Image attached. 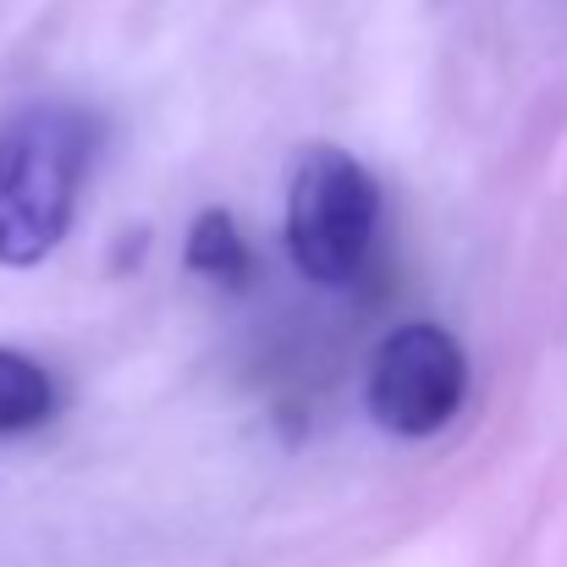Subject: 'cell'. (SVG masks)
Listing matches in <instances>:
<instances>
[{
  "instance_id": "3957f363",
  "label": "cell",
  "mask_w": 567,
  "mask_h": 567,
  "mask_svg": "<svg viewBox=\"0 0 567 567\" xmlns=\"http://www.w3.org/2000/svg\"><path fill=\"white\" fill-rule=\"evenodd\" d=\"M463 391H468V359L457 337L430 320H413V326H396L375 348L364 402L380 430L419 441V435H435L463 408Z\"/></svg>"
},
{
  "instance_id": "277c9868",
  "label": "cell",
  "mask_w": 567,
  "mask_h": 567,
  "mask_svg": "<svg viewBox=\"0 0 567 567\" xmlns=\"http://www.w3.org/2000/svg\"><path fill=\"white\" fill-rule=\"evenodd\" d=\"M188 270L204 281H220V287H243L254 259H248V243L237 237L231 215L226 209H204L188 231Z\"/></svg>"
},
{
  "instance_id": "5b68a950",
  "label": "cell",
  "mask_w": 567,
  "mask_h": 567,
  "mask_svg": "<svg viewBox=\"0 0 567 567\" xmlns=\"http://www.w3.org/2000/svg\"><path fill=\"white\" fill-rule=\"evenodd\" d=\"M50 408H55V380L44 375L33 359L0 348V435L44 424Z\"/></svg>"
},
{
  "instance_id": "7a4b0ae2",
  "label": "cell",
  "mask_w": 567,
  "mask_h": 567,
  "mask_svg": "<svg viewBox=\"0 0 567 567\" xmlns=\"http://www.w3.org/2000/svg\"><path fill=\"white\" fill-rule=\"evenodd\" d=\"M380 193L370 172L348 150H303L287 183V254L320 287H342L359 276L375 243Z\"/></svg>"
},
{
  "instance_id": "6da1fadb",
  "label": "cell",
  "mask_w": 567,
  "mask_h": 567,
  "mask_svg": "<svg viewBox=\"0 0 567 567\" xmlns=\"http://www.w3.org/2000/svg\"><path fill=\"white\" fill-rule=\"evenodd\" d=\"M94 138V116L55 100L0 122V265H39L66 237Z\"/></svg>"
}]
</instances>
